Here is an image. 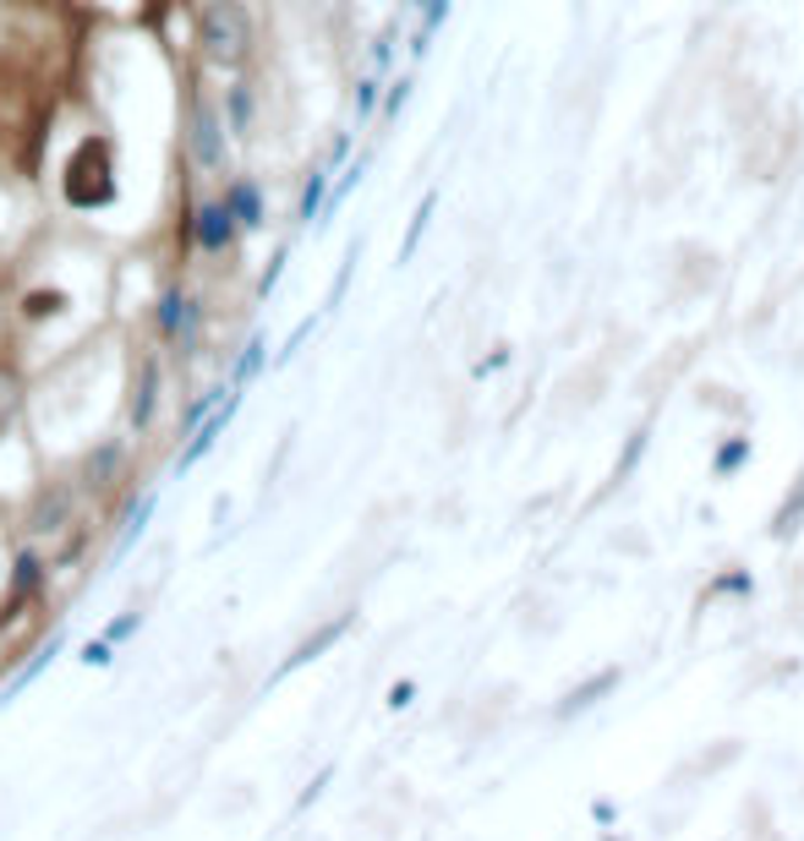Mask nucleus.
I'll use <instances>...</instances> for the list:
<instances>
[{
	"label": "nucleus",
	"mask_w": 804,
	"mask_h": 841,
	"mask_svg": "<svg viewBox=\"0 0 804 841\" xmlns=\"http://www.w3.org/2000/svg\"><path fill=\"white\" fill-rule=\"evenodd\" d=\"M61 192L71 208H105L116 197V148L105 137L77 142V153L67 159V176H61Z\"/></svg>",
	"instance_id": "nucleus-1"
},
{
	"label": "nucleus",
	"mask_w": 804,
	"mask_h": 841,
	"mask_svg": "<svg viewBox=\"0 0 804 841\" xmlns=\"http://www.w3.org/2000/svg\"><path fill=\"white\" fill-rule=\"evenodd\" d=\"M258 361H264V339H252V344H247V356H241V372H236V378L247 383V378L258 372Z\"/></svg>",
	"instance_id": "nucleus-19"
},
{
	"label": "nucleus",
	"mask_w": 804,
	"mask_h": 841,
	"mask_svg": "<svg viewBox=\"0 0 804 841\" xmlns=\"http://www.w3.org/2000/svg\"><path fill=\"white\" fill-rule=\"evenodd\" d=\"M225 110H230V127L247 137V131H252V88H241V82H236V88H230V104H225Z\"/></svg>",
	"instance_id": "nucleus-14"
},
{
	"label": "nucleus",
	"mask_w": 804,
	"mask_h": 841,
	"mask_svg": "<svg viewBox=\"0 0 804 841\" xmlns=\"http://www.w3.org/2000/svg\"><path fill=\"white\" fill-rule=\"evenodd\" d=\"M137 634V612H121L110 629H105V645H121V640H132Z\"/></svg>",
	"instance_id": "nucleus-15"
},
{
	"label": "nucleus",
	"mask_w": 804,
	"mask_h": 841,
	"mask_svg": "<svg viewBox=\"0 0 804 841\" xmlns=\"http://www.w3.org/2000/svg\"><path fill=\"white\" fill-rule=\"evenodd\" d=\"M33 580H39V563L22 558V563H17V590H33Z\"/></svg>",
	"instance_id": "nucleus-21"
},
{
	"label": "nucleus",
	"mask_w": 804,
	"mask_h": 841,
	"mask_svg": "<svg viewBox=\"0 0 804 841\" xmlns=\"http://www.w3.org/2000/svg\"><path fill=\"white\" fill-rule=\"evenodd\" d=\"M230 410H236V399H225V404H219V410H214V421H208V427H202L198 438H192V449L181 453V470H192V464H198L202 453L214 449V438H219V432H225V421H230Z\"/></svg>",
	"instance_id": "nucleus-8"
},
{
	"label": "nucleus",
	"mask_w": 804,
	"mask_h": 841,
	"mask_svg": "<svg viewBox=\"0 0 804 841\" xmlns=\"http://www.w3.org/2000/svg\"><path fill=\"white\" fill-rule=\"evenodd\" d=\"M148 519H153V498H142V503H137V514L127 519V541H137V535L148 530Z\"/></svg>",
	"instance_id": "nucleus-17"
},
{
	"label": "nucleus",
	"mask_w": 804,
	"mask_h": 841,
	"mask_svg": "<svg viewBox=\"0 0 804 841\" xmlns=\"http://www.w3.org/2000/svg\"><path fill=\"white\" fill-rule=\"evenodd\" d=\"M82 661H88V667H105V661H110V645H82Z\"/></svg>",
	"instance_id": "nucleus-22"
},
{
	"label": "nucleus",
	"mask_w": 804,
	"mask_h": 841,
	"mask_svg": "<svg viewBox=\"0 0 804 841\" xmlns=\"http://www.w3.org/2000/svg\"><path fill=\"white\" fill-rule=\"evenodd\" d=\"M11 410H17V383H11V378L0 372V427L11 421Z\"/></svg>",
	"instance_id": "nucleus-18"
},
{
	"label": "nucleus",
	"mask_w": 804,
	"mask_h": 841,
	"mask_svg": "<svg viewBox=\"0 0 804 841\" xmlns=\"http://www.w3.org/2000/svg\"><path fill=\"white\" fill-rule=\"evenodd\" d=\"M613 683H618V672H603V678H592L586 689H575V694L564 700V715H575V711H580V705H592V700H603V694H607V689H613Z\"/></svg>",
	"instance_id": "nucleus-13"
},
{
	"label": "nucleus",
	"mask_w": 804,
	"mask_h": 841,
	"mask_svg": "<svg viewBox=\"0 0 804 841\" xmlns=\"http://www.w3.org/2000/svg\"><path fill=\"white\" fill-rule=\"evenodd\" d=\"M744 453H750V443H744V438H734L728 449L717 453V475H728V470H738V459H744Z\"/></svg>",
	"instance_id": "nucleus-16"
},
{
	"label": "nucleus",
	"mask_w": 804,
	"mask_h": 841,
	"mask_svg": "<svg viewBox=\"0 0 804 841\" xmlns=\"http://www.w3.org/2000/svg\"><path fill=\"white\" fill-rule=\"evenodd\" d=\"M198 39L219 66H241L252 50V11L241 0H208L198 17Z\"/></svg>",
	"instance_id": "nucleus-2"
},
{
	"label": "nucleus",
	"mask_w": 804,
	"mask_h": 841,
	"mask_svg": "<svg viewBox=\"0 0 804 841\" xmlns=\"http://www.w3.org/2000/svg\"><path fill=\"white\" fill-rule=\"evenodd\" d=\"M329 777H335V771H324V777L312 781V787H307V792H301V803H296V809H307V803H312V798H318V792H324V787H329Z\"/></svg>",
	"instance_id": "nucleus-23"
},
{
	"label": "nucleus",
	"mask_w": 804,
	"mask_h": 841,
	"mask_svg": "<svg viewBox=\"0 0 804 841\" xmlns=\"http://www.w3.org/2000/svg\"><path fill=\"white\" fill-rule=\"evenodd\" d=\"M717 273H723V258L701 241H678L668 258V296L673 301H695L706 290H717Z\"/></svg>",
	"instance_id": "nucleus-3"
},
{
	"label": "nucleus",
	"mask_w": 804,
	"mask_h": 841,
	"mask_svg": "<svg viewBox=\"0 0 804 841\" xmlns=\"http://www.w3.org/2000/svg\"><path fill=\"white\" fill-rule=\"evenodd\" d=\"M225 208H230V219H236L241 230H258V224H264V197H258L252 181H236V187L225 192Z\"/></svg>",
	"instance_id": "nucleus-7"
},
{
	"label": "nucleus",
	"mask_w": 804,
	"mask_h": 841,
	"mask_svg": "<svg viewBox=\"0 0 804 841\" xmlns=\"http://www.w3.org/2000/svg\"><path fill=\"white\" fill-rule=\"evenodd\" d=\"M198 301L187 296V290H165V301H159V328H165V339H198Z\"/></svg>",
	"instance_id": "nucleus-5"
},
{
	"label": "nucleus",
	"mask_w": 804,
	"mask_h": 841,
	"mask_svg": "<svg viewBox=\"0 0 804 841\" xmlns=\"http://www.w3.org/2000/svg\"><path fill=\"white\" fill-rule=\"evenodd\" d=\"M410 694H416V689H410V683H400V689H389V705H395V711H400V705H410Z\"/></svg>",
	"instance_id": "nucleus-24"
},
{
	"label": "nucleus",
	"mask_w": 804,
	"mask_h": 841,
	"mask_svg": "<svg viewBox=\"0 0 804 841\" xmlns=\"http://www.w3.org/2000/svg\"><path fill=\"white\" fill-rule=\"evenodd\" d=\"M192 148H198V164H225V127H219V116L214 110H198L192 116Z\"/></svg>",
	"instance_id": "nucleus-6"
},
{
	"label": "nucleus",
	"mask_w": 804,
	"mask_h": 841,
	"mask_svg": "<svg viewBox=\"0 0 804 841\" xmlns=\"http://www.w3.org/2000/svg\"><path fill=\"white\" fill-rule=\"evenodd\" d=\"M345 629H350V618H339V623H329L324 634H312V640H307V645H301V650H290V661H285L279 672H296L301 661H312V655H324V650L335 645V640H339V634H345Z\"/></svg>",
	"instance_id": "nucleus-9"
},
{
	"label": "nucleus",
	"mask_w": 804,
	"mask_h": 841,
	"mask_svg": "<svg viewBox=\"0 0 804 841\" xmlns=\"http://www.w3.org/2000/svg\"><path fill=\"white\" fill-rule=\"evenodd\" d=\"M236 236H241V224L230 219L225 197L202 202V208H198V247H202V252H208V258H219L225 247H236Z\"/></svg>",
	"instance_id": "nucleus-4"
},
{
	"label": "nucleus",
	"mask_w": 804,
	"mask_h": 841,
	"mask_svg": "<svg viewBox=\"0 0 804 841\" xmlns=\"http://www.w3.org/2000/svg\"><path fill=\"white\" fill-rule=\"evenodd\" d=\"M56 312H67V296H61V290H33V296H22V318H28V323L56 318Z\"/></svg>",
	"instance_id": "nucleus-11"
},
{
	"label": "nucleus",
	"mask_w": 804,
	"mask_h": 841,
	"mask_svg": "<svg viewBox=\"0 0 804 841\" xmlns=\"http://www.w3.org/2000/svg\"><path fill=\"white\" fill-rule=\"evenodd\" d=\"M318 202H324V181H307V192H301V219H312Z\"/></svg>",
	"instance_id": "nucleus-20"
},
{
	"label": "nucleus",
	"mask_w": 804,
	"mask_h": 841,
	"mask_svg": "<svg viewBox=\"0 0 804 841\" xmlns=\"http://www.w3.org/2000/svg\"><path fill=\"white\" fill-rule=\"evenodd\" d=\"M800 519H804V470H800V481L788 487V503H783V514L772 519V535H794V530H800Z\"/></svg>",
	"instance_id": "nucleus-10"
},
{
	"label": "nucleus",
	"mask_w": 804,
	"mask_h": 841,
	"mask_svg": "<svg viewBox=\"0 0 804 841\" xmlns=\"http://www.w3.org/2000/svg\"><path fill=\"white\" fill-rule=\"evenodd\" d=\"M153 399H159V372L148 367V372H142V389H137V399H132V421L137 427H148V421H153Z\"/></svg>",
	"instance_id": "nucleus-12"
}]
</instances>
